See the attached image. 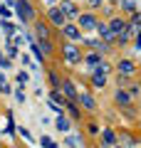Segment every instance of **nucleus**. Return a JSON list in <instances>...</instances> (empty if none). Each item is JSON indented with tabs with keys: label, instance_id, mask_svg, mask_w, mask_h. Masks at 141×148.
I'll list each match as a JSON object with an SVG mask.
<instances>
[{
	"label": "nucleus",
	"instance_id": "f257e3e1",
	"mask_svg": "<svg viewBox=\"0 0 141 148\" xmlns=\"http://www.w3.org/2000/svg\"><path fill=\"white\" fill-rule=\"evenodd\" d=\"M12 10L17 12V17H20L22 22L35 20V8L30 5V0H15V3H12Z\"/></svg>",
	"mask_w": 141,
	"mask_h": 148
},
{
	"label": "nucleus",
	"instance_id": "f03ea898",
	"mask_svg": "<svg viewBox=\"0 0 141 148\" xmlns=\"http://www.w3.org/2000/svg\"><path fill=\"white\" fill-rule=\"evenodd\" d=\"M62 59L67 64H79L82 62V52L77 45H62Z\"/></svg>",
	"mask_w": 141,
	"mask_h": 148
},
{
	"label": "nucleus",
	"instance_id": "7ed1b4c3",
	"mask_svg": "<svg viewBox=\"0 0 141 148\" xmlns=\"http://www.w3.org/2000/svg\"><path fill=\"white\" fill-rule=\"evenodd\" d=\"M77 20H79V30H84V32L94 30V27H97V22H99L94 12H84V15H77Z\"/></svg>",
	"mask_w": 141,
	"mask_h": 148
},
{
	"label": "nucleus",
	"instance_id": "20e7f679",
	"mask_svg": "<svg viewBox=\"0 0 141 148\" xmlns=\"http://www.w3.org/2000/svg\"><path fill=\"white\" fill-rule=\"evenodd\" d=\"M47 17H50V22H52V25H57V27H62L64 22H67V17L62 15V10H59V8H55V5L47 8Z\"/></svg>",
	"mask_w": 141,
	"mask_h": 148
},
{
	"label": "nucleus",
	"instance_id": "39448f33",
	"mask_svg": "<svg viewBox=\"0 0 141 148\" xmlns=\"http://www.w3.org/2000/svg\"><path fill=\"white\" fill-rule=\"evenodd\" d=\"M94 30L99 32V37L102 40H106V42H111V40H114V32H111V27H109V22H97V27H94Z\"/></svg>",
	"mask_w": 141,
	"mask_h": 148
},
{
	"label": "nucleus",
	"instance_id": "423d86ee",
	"mask_svg": "<svg viewBox=\"0 0 141 148\" xmlns=\"http://www.w3.org/2000/svg\"><path fill=\"white\" fill-rule=\"evenodd\" d=\"M59 10H62V15H64V17H77V15H79L77 5H74L72 0H64L62 5H59Z\"/></svg>",
	"mask_w": 141,
	"mask_h": 148
},
{
	"label": "nucleus",
	"instance_id": "0eeeda50",
	"mask_svg": "<svg viewBox=\"0 0 141 148\" xmlns=\"http://www.w3.org/2000/svg\"><path fill=\"white\" fill-rule=\"evenodd\" d=\"M62 32L69 37V40H79V37H82V30H79L77 25H69V22H64V25H62Z\"/></svg>",
	"mask_w": 141,
	"mask_h": 148
},
{
	"label": "nucleus",
	"instance_id": "6e6552de",
	"mask_svg": "<svg viewBox=\"0 0 141 148\" xmlns=\"http://www.w3.org/2000/svg\"><path fill=\"white\" fill-rule=\"evenodd\" d=\"M116 69H119V74H121V77H124V74L129 77V74H134V72H136L134 62H129V59H121V62L116 64Z\"/></svg>",
	"mask_w": 141,
	"mask_h": 148
},
{
	"label": "nucleus",
	"instance_id": "1a4fd4ad",
	"mask_svg": "<svg viewBox=\"0 0 141 148\" xmlns=\"http://www.w3.org/2000/svg\"><path fill=\"white\" fill-rule=\"evenodd\" d=\"M59 86H62L64 96H67L69 101H77V91H74V84H72V82H69V79H64V82H62V84H59Z\"/></svg>",
	"mask_w": 141,
	"mask_h": 148
},
{
	"label": "nucleus",
	"instance_id": "9d476101",
	"mask_svg": "<svg viewBox=\"0 0 141 148\" xmlns=\"http://www.w3.org/2000/svg\"><path fill=\"white\" fill-rule=\"evenodd\" d=\"M77 101H79V104H82L87 111H94V109H97V101H94L89 94H79V96H77Z\"/></svg>",
	"mask_w": 141,
	"mask_h": 148
},
{
	"label": "nucleus",
	"instance_id": "9b49d317",
	"mask_svg": "<svg viewBox=\"0 0 141 148\" xmlns=\"http://www.w3.org/2000/svg\"><path fill=\"white\" fill-rule=\"evenodd\" d=\"M55 126H57V131H62V133H69L72 123H69V119L64 116V114H59V116H57V121H55Z\"/></svg>",
	"mask_w": 141,
	"mask_h": 148
},
{
	"label": "nucleus",
	"instance_id": "f8f14e48",
	"mask_svg": "<svg viewBox=\"0 0 141 148\" xmlns=\"http://www.w3.org/2000/svg\"><path fill=\"white\" fill-rule=\"evenodd\" d=\"M109 27H111V32H114V35H119V32H124L126 27H129V22H124L121 17H114V20L109 22Z\"/></svg>",
	"mask_w": 141,
	"mask_h": 148
},
{
	"label": "nucleus",
	"instance_id": "ddd939ff",
	"mask_svg": "<svg viewBox=\"0 0 141 148\" xmlns=\"http://www.w3.org/2000/svg\"><path fill=\"white\" fill-rule=\"evenodd\" d=\"M102 143H104V146H114L116 143V133L111 131V128H104V131H102Z\"/></svg>",
	"mask_w": 141,
	"mask_h": 148
},
{
	"label": "nucleus",
	"instance_id": "4468645a",
	"mask_svg": "<svg viewBox=\"0 0 141 148\" xmlns=\"http://www.w3.org/2000/svg\"><path fill=\"white\" fill-rule=\"evenodd\" d=\"M92 84L97 86V89H104V86H106V74L94 72V74H92Z\"/></svg>",
	"mask_w": 141,
	"mask_h": 148
},
{
	"label": "nucleus",
	"instance_id": "2eb2a0df",
	"mask_svg": "<svg viewBox=\"0 0 141 148\" xmlns=\"http://www.w3.org/2000/svg\"><path fill=\"white\" fill-rule=\"evenodd\" d=\"M35 30H37V40H50V27L45 22H37Z\"/></svg>",
	"mask_w": 141,
	"mask_h": 148
},
{
	"label": "nucleus",
	"instance_id": "dca6fc26",
	"mask_svg": "<svg viewBox=\"0 0 141 148\" xmlns=\"http://www.w3.org/2000/svg\"><path fill=\"white\" fill-rule=\"evenodd\" d=\"M30 47H32V54H35V59H37V62H45V52H42V49H40V45H37L35 42V40H32V37H30Z\"/></svg>",
	"mask_w": 141,
	"mask_h": 148
},
{
	"label": "nucleus",
	"instance_id": "f3484780",
	"mask_svg": "<svg viewBox=\"0 0 141 148\" xmlns=\"http://www.w3.org/2000/svg\"><path fill=\"white\" fill-rule=\"evenodd\" d=\"M102 62V57H99V54H97V52H92V54H87V57H84V64H87V67H97V64H99Z\"/></svg>",
	"mask_w": 141,
	"mask_h": 148
},
{
	"label": "nucleus",
	"instance_id": "a211bd4d",
	"mask_svg": "<svg viewBox=\"0 0 141 148\" xmlns=\"http://www.w3.org/2000/svg\"><path fill=\"white\" fill-rule=\"evenodd\" d=\"M0 27H3V32H5V37L15 35V25H12V22H8L5 17H3V22H0Z\"/></svg>",
	"mask_w": 141,
	"mask_h": 148
},
{
	"label": "nucleus",
	"instance_id": "6ab92c4d",
	"mask_svg": "<svg viewBox=\"0 0 141 148\" xmlns=\"http://www.w3.org/2000/svg\"><path fill=\"white\" fill-rule=\"evenodd\" d=\"M119 8H121L124 12H136V3H134V0H121Z\"/></svg>",
	"mask_w": 141,
	"mask_h": 148
},
{
	"label": "nucleus",
	"instance_id": "aec40b11",
	"mask_svg": "<svg viewBox=\"0 0 141 148\" xmlns=\"http://www.w3.org/2000/svg\"><path fill=\"white\" fill-rule=\"evenodd\" d=\"M129 101H131V99H129V94H126V91H121V89L116 91V104L126 106V104H129Z\"/></svg>",
	"mask_w": 141,
	"mask_h": 148
},
{
	"label": "nucleus",
	"instance_id": "412c9836",
	"mask_svg": "<svg viewBox=\"0 0 141 148\" xmlns=\"http://www.w3.org/2000/svg\"><path fill=\"white\" fill-rule=\"evenodd\" d=\"M17 84H20V86H25V84H30V74H27V69H22V72L17 74Z\"/></svg>",
	"mask_w": 141,
	"mask_h": 148
},
{
	"label": "nucleus",
	"instance_id": "4be33fe9",
	"mask_svg": "<svg viewBox=\"0 0 141 148\" xmlns=\"http://www.w3.org/2000/svg\"><path fill=\"white\" fill-rule=\"evenodd\" d=\"M20 62L25 64V67H30V69H37V64L32 62V57H30V54H25V52H22V57H20Z\"/></svg>",
	"mask_w": 141,
	"mask_h": 148
},
{
	"label": "nucleus",
	"instance_id": "5701e85b",
	"mask_svg": "<svg viewBox=\"0 0 141 148\" xmlns=\"http://www.w3.org/2000/svg\"><path fill=\"white\" fill-rule=\"evenodd\" d=\"M109 69H111V67L104 62V59H102V62L97 64V67H94V72H99V74H109Z\"/></svg>",
	"mask_w": 141,
	"mask_h": 148
},
{
	"label": "nucleus",
	"instance_id": "b1692460",
	"mask_svg": "<svg viewBox=\"0 0 141 148\" xmlns=\"http://www.w3.org/2000/svg\"><path fill=\"white\" fill-rule=\"evenodd\" d=\"M64 143H67V148H79V138L77 136H67Z\"/></svg>",
	"mask_w": 141,
	"mask_h": 148
},
{
	"label": "nucleus",
	"instance_id": "393cba45",
	"mask_svg": "<svg viewBox=\"0 0 141 148\" xmlns=\"http://www.w3.org/2000/svg\"><path fill=\"white\" fill-rule=\"evenodd\" d=\"M0 94H10V84L5 82V77L0 74Z\"/></svg>",
	"mask_w": 141,
	"mask_h": 148
},
{
	"label": "nucleus",
	"instance_id": "a878e982",
	"mask_svg": "<svg viewBox=\"0 0 141 148\" xmlns=\"http://www.w3.org/2000/svg\"><path fill=\"white\" fill-rule=\"evenodd\" d=\"M40 143H42L45 148H57V143H55L52 138H47V136H42V138H40Z\"/></svg>",
	"mask_w": 141,
	"mask_h": 148
},
{
	"label": "nucleus",
	"instance_id": "bb28decb",
	"mask_svg": "<svg viewBox=\"0 0 141 148\" xmlns=\"http://www.w3.org/2000/svg\"><path fill=\"white\" fill-rule=\"evenodd\" d=\"M15 99L20 101V104H25V86H17V91H15Z\"/></svg>",
	"mask_w": 141,
	"mask_h": 148
},
{
	"label": "nucleus",
	"instance_id": "cd10ccee",
	"mask_svg": "<svg viewBox=\"0 0 141 148\" xmlns=\"http://www.w3.org/2000/svg\"><path fill=\"white\" fill-rule=\"evenodd\" d=\"M0 67L3 69H10L12 64H10V57H3V52H0Z\"/></svg>",
	"mask_w": 141,
	"mask_h": 148
},
{
	"label": "nucleus",
	"instance_id": "c85d7f7f",
	"mask_svg": "<svg viewBox=\"0 0 141 148\" xmlns=\"http://www.w3.org/2000/svg\"><path fill=\"white\" fill-rule=\"evenodd\" d=\"M5 49H8V57H15V54H17V49H15V45H12L10 40H8V45H5Z\"/></svg>",
	"mask_w": 141,
	"mask_h": 148
},
{
	"label": "nucleus",
	"instance_id": "c756f323",
	"mask_svg": "<svg viewBox=\"0 0 141 148\" xmlns=\"http://www.w3.org/2000/svg\"><path fill=\"white\" fill-rule=\"evenodd\" d=\"M102 3H104V0H87V5L92 8V10H97V8H104Z\"/></svg>",
	"mask_w": 141,
	"mask_h": 148
},
{
	"label": "nucleus",
	"instance_id": "7c9ffc66",
	"mask_svg": "<svg viewBox=\"0 0 141 148\" xmlns=\"http://www.w3.org/2000/svg\"><path fill=\"white\" fill-rule=\"evenodd\" d=\"M0 15H3V17H10V15H12V8H8V5H0Z\"/></svg>",
	"mask_w": 141,
	"mask_h": 148
},
{
	"label": "nucleus",
	"instance_id": "2f4dec72",
	"mask_svg": "<svg viewBox=\"0 0 141 148\" xmlns=\"http://www.w3.org/2000/svg\"><path fill=\"white\" fill-rule=\"evenodd\" d=\"M50 99L57 101V104H64V99H62V94H59V91H52V94H50Z\"/></svg>",
	"mask_w": 141,
	"mask_h": 148
},
{
	"label": "nucleus",
	"instance_id": "473e14b6",
	"mask_svg": "<svg viewBox=\"0 0 141 148\" xmlns=\"http://www.w3.org/2000/svg\"><path fill=\"white\" fill-rule=\"evenodd\" d=\"M20 136H22V138H25V141H30V143H32V141H35V138H32V133H30V131H27V128H20Z\"/></svg>",
	"mask_w": 141,
	"mask_h": 148
},
{
	"label": "nucleus",
	"instance_id": "72a5a7b5",
	"mask_svg": "<svg viewBox=\"0 0 141 148\" xmlns=\"http://www.w3.org/2000/svg\"><path fill=\"white\" fill-rule=\"evenodd\" d=\"M50 82H52V86H59V84H62V79H59V77H57V74H50Z\"/></svg>",
	"mask_w": 141,
	"mask_h": 148
},
{
	"label": "nucleus",
	"instance_id": "f704fd0d",
	"mask_svg": "<svg viewBox=\"0 0 141 148\" xmlns=\"http://www.w3.org/2000/svg\"><path fill=\"white\" fill-rule=\"evenodd\" d=\"M89 133H99V126L97 123H89Z\"/></svg>",
	"mask_w": 141,
	"mask_h": 148
},
{
	"label": "nucleus",
	"instance_id": "c9c22d12",
	"mask_svg": "<svg viewBox=\"0 0 141 148\" xmlns=\"http://www.w3.org/2000/svg\"><path fill=\"white\" fill-rule=\"evenodd\" d=\"M134 47H136V49L141 52V35H136V45H134Z\"/></svg>",
	"mask_w": 141,
	"mask_h": 148
},
{
	"label": "nucleus",
	"instance_id": "e433bc0d",
	"mask_svg": "<svg viewBox=\"0 0 141 148\" xmlns=\"http://www.w3.org/2000/svg\"><path fill=\"white\" fill-rule=\"evenodd\" d=\"M111 148H121V146H116V143H114V146H111Z\"/></svg>",
	"mask_w": 141,
	"mask_h": 148
},
{
	"label": "nucleus",
	"instance_id": "4c0bfd02",
	"mask_svg": "<svg viewBox=\"0 0 141 148\" xmlns=\"http://www.w3.org/2000/svg\"><path fill=\"white\" fill-rule=\"evenodd\" d=\"M139 25H141V22H139Z\"/></svg>",
	"mask_w": 141,
	"mask_h": 148
}]
</instances>
